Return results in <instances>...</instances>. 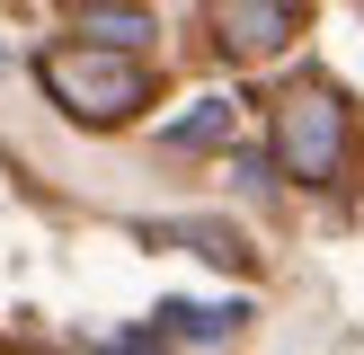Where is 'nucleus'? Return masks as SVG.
<instances>
[{
  "mask_svg": "<svg viewBox=\"0 0 364 355\" xmlns=\"http://www.w3.org/2000/svg\"><path fill=\"white\" fill-rule=\"evenodd\" d=\"M36 80H45V98L63 106L71 124H124L142 98H151V80H142V62L134 53H116V45H53L45 62H36Z\"/></svg>",
  "mask_w": 364,
  "mask_h": 355,
  "instance_id": "1",
  "label": "nucleus"
},
{
  "mask_svg": "<svg viewBox=\"0 0 364 355\" xmlns=\"http://www.w3.org/2000/svg\"><path fill=\"white\" fill-rule=\"evenodd\" d=\"M276 169L294 178V187H329L338 169H347V98L320 80L284 89L276 98Z\"/></svg>",
  "mask_w": 364,
  "mask_h": 355,
  "instance_id": "2",
  "label": "nucleus"
},
{
  "mask_svg": "<svg viewBox=\"0 0 364 355\" xmlns=\"http://www.w3.org/2000/svg\"><path fill=\"white\" fill-rule=\"evenodd\" d=\"M294 36H302V0H213V45L240 62H267Z\"/></svg>",
  "mask_w": 364,
  "mask_h": 355,
  "instance_id": "3",
  "label": "nucleus"
},
{
  "mask_svg": "<svg viewBox=\"0 0 364 355\" xmlns=\"http://www.w3.org/2000/svg\"><path fill=\"white\" fill-rule=\"evenodd\" d=\"M80 36H89V45L134 53L142 36H151V18H142V0H98V9H80Z\"/></svg>",
  "mask_w": 364,
  "mask_h": 355,
  "instance_id": "4",
  "label": "nucleus"
},
{
  "mask_svg": "<svg viewBox=\"0 0 364 355\" xmlns=\"http://www.w3.org/2000/svg\"><path fill=\"white\" fill-rule=\"evenodd\" d=\"M231 124H240V106H231V98H196L187 116L169 124V151H213V142H231Z\"/></svg>",
  "mask_w": 364,
  "mask_h": 355,
  "instance_id": "5",
  "label": "nucleus"
},
{
  "mask_svg": "<svg viewBox=\"0 0 364 355\" xmlns=\"http://www.w3.org/2000/svg\"><path fill=\"white\" fill-rule=\"evenodd\" d=\"M160 240H178V248H196V258H213V266H249V240L231 222H169Z\"/></svg>",
  "mask_w": 364,
  "mask_h": 355,
  "instance_id": "6",
  "label": "nucleus"
},
{
  "mask_svg": "<svg viewBox=\"0 0 364 355\" xmlns=\"http://www.w3.org/2000/svg\"><path fill=\"white\" fill-rule=\"evenodd\" d=\"M240 320H249V311H231V302H223V311H205V302H169L160 329H178V337H231Z\"/></svg>",
  "mask_w": 364,
  "mask_h": 355,
  "instance_id": "7",
  "label": "nucleus"
},
{
  "mask_svg": "<svg viewBox=\"0 0 364 355\" xmlns=\"http://www.w3.org/2000/svg\"><path fill=\"white\" fill-rule=\"evenodd\" d=\"M107 355H160V337H116Z\"/></svg>",
  "mask_w": 364,
  "mask_h": 355,
  "instance_id": "8",
  "label": "nucleus"
},
{
  "mask_svg": "<svg viewBox=\"0 0 364 355\" xmlns=\"http://www.w3.org/2000/svg\"><path fill=\"white\" fill-rule=\"evenodd\" d=\"M71 9H98V0H71Z\"/></svg>",
  "mask_w": 364,
  "mask_h": 355,
  "instance_id": "9",
  "label": "nucleus"
}]
</instances>
